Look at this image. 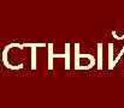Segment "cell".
I'll return each instance as SVG.
<instances>
[]
</instances>
